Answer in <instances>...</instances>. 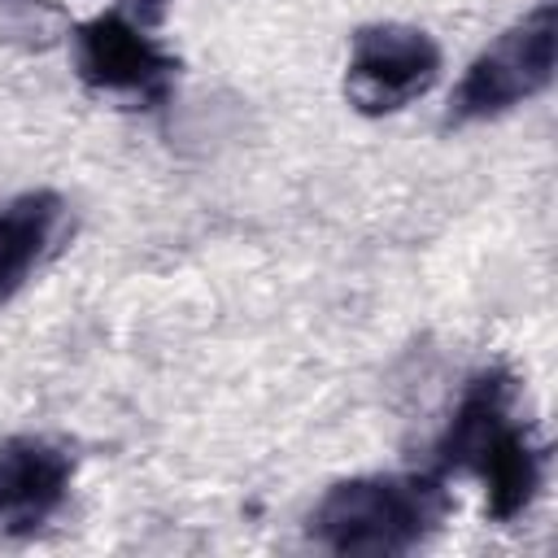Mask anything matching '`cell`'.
I'll list each match as a JSON object with an SVG mask.
<instances>
[{
    "instance_id": "8992f818",
    "label": "cell",
    "mask_w": 558,
    "mask_h": 558,
    "mask_svg": "<svg viewBox=\"0 0 558 558\" xmlns=\"http://www.w3.org/2000/svg\"><path fill=\"white\" fill-rule=\"evenodd\" d=\"M74 462L61 445L44 436L0 440V532L31 536L39 532L70 497Z\"/></svg>"
},
{
    "instance_id": "7a4b0ae2",
    "label": "cell",
    "mask_w": 558,
    "mask_h": 558,
    "mask_svg": "<svg viewBox=\"0 0 558 558\" xmlns=\"http://www.w3.org/2000/svg\"><path fill=\"white\" fill-rule=\"evenodd\" d=\"M449 514L440 475H353L336 480L310 510L314 545L331 554L397 558L418 549Z\"/></svg>"
},
{
    "instance_id": "5b68a950",
    "label": "cell",
    "mask_w": 558,
    "mask_h": 558,
    "mask_svg": "<svg viewBox=\"0 0 558 558\" xmlns=\"http://www.w3.org/2000/svg\"><path fill=\"white\" fill-rule=\"evenodd\" d=\"M70 44H74V74L92 92L131 96L148 109H161L170 100L179 61L126 9H109L78 22Z\"/></svg>"
},
{
    "instance_id": "3957f363",
    "label": "cell",
    "mask_w": 558,
    "mask_h": 558,
    "mask_svg": "<svg viewBox=\"0 0 558 558\" xmlns=\"http://www.w3.org/2000/svg\"><path fill=\"white\" fill-rule=\"evenodd\" d=\"M558 65V0H536L519 22H510L458 78L445 126H471L501 118L554 83Z\"/></svg>"
},
{
    "instance_id": "ba28073f",
    "label": "cell",
    "mask_w": 558,
    "mask_h": 558,
    "mask_svg": "<svg viewBox=\"0 0 558 558\" xmlns=\"http://www.w3.org/2000/svg\"><path fill=\"white\" fill-rule=\"evenodd\" d=\"M126 13L144 26H157L166 17V0H126Z\"/></svg>"
},
{
    "instance_id": "6da1fadb",
    "label": "cell",
    "mask_w": 558,
    "mask_h": 558,
    "mask_svg": "<svg viewBox=\"0 0 558 558\" xmlns=\"http://www.w3.org/2000/svg\"><path fill=\"white\" fill-rule=\"evenodd\" d=\"M519 384L510 371H475L436 440V471H466L484 484V510L493 523L519 519L545 480V445L514 414Z\"/></svg>"
},
{
    "instance_id": "277c9868",
    "label": "cell",
    "mask_w": 558,
    "mask_h": 558,
    "mask_svg": "<svg viewBox=\"0 0 558 558\" xmlns=\"http://www.w3.org/2000/svg\"><path fill=\"white\" fill-rule=\"evenodd\" d=\"M440 78V48L427 31L405 22H371L349 39L344 65V100L366 113H401L418 96H427Z\"/></svg>"
},
{
    "instance_id": "52a82bcc",
    "label": "cell",
    "mask_w": 558,
    "mask_h": 558,
    "mask_svg": "<svg viewBox=\"0 0 558 558\" xmlns=\"http://www.w3.org/2000/svg\"><path fill=\"white\" fill-rule=\"evenodd\" d=\"M61 227L65 201L57 192H26L0 209V301H9L52 253Z\"/></svg>"
}]
</instances>
